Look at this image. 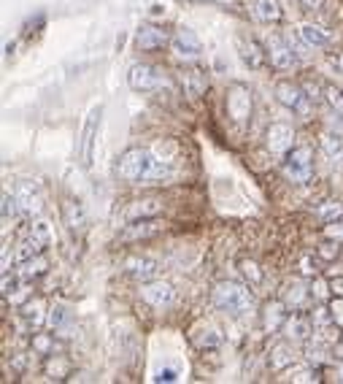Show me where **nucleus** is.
<instances>
[{
    "instance_id": "nucleus-50",
    "label": "nucleus",
    "mask_w": 343,
    "mask_h": 384,
    "mask_svg": "<svg viewBox=\"0 0 343 384\" xmlns=\"http://www.w3.org/2000/svg\"><path fill=\"white\" fill-rule=\"evenodd\" d=\"M332 379L343 382V360H338V366H332Z\"/></svg>"
},
{
    "instance_id": "nucleus-27",
    "label": "nucleus",
    "mask_w": 343,
    "mask_h": 384,
    "mask_svg": "<svg viewBox=\"0 0 343 384\" xmlns=\"http://www.w3.org/2000/svg\"><path fill=\"white\" fill-rule=\"evenodd\" d=\"M163 214V200L160 198H144L133 200L127 209V219H144V216H160Z\"/></svg>"
},
{
    "instance_id": "nucleus-33",
    "label": "nucleus",
    "mask_w": 343,
    "mask_h": 384,
    "mask_svg": "<svg viewBox=\"0 0 343 384\" xmlns=\"http://www.w3.org/2000/svg\"><path fill=\"white\" fill-rule=\"evenodd\" d=\"M68 325H71V311H68V306L57 303L54 308H49V327H52L57 336H65Z\"/></svg>"
},
{
    "instance_id": "nucleus-43",
    "label": "nucleus",
    "mask_w": 343,
    "mask_h": 384,
    "mask_svg": "<svg viewBox=\"0 0 343 384\" xmlns=\"http://www.w3.org/2000/svg\"><path fill=\"white\" fill-rule=\"evenodd\" d=\"M30 233L38 238V241H44L46 246L52 244V231H49V222H44V219H38V222L30 228Z\"/></svg>"
},
{
    "instance_id": "nucleus-21",
    "label": "nucleus",
    "mask_w": 343,
    "mask_h": 384,
    "mask_svg": "<svg viewBox=\"0 0 343 384\" xmlns=\"http://www.w3.org/2000/svg\"><path fill=\"white\" fill-rule=\"evenodd\" d=\"M313 333H316V327H313V320L303 317V314H292V317H286V322H284V336L289 338L292 344L308 341Z\"/></svg>"
},
{
    "instance_id": "nucleus-25",
    "label": "nucleus",
    "mask_w": 343,
    "mask_h": 384,
    "mask_svg": "<svg viewBox=\"0 0 343 384\" xmlns=\"http://www.w3.org/2000/svg\"><path fill=\"white\" fill-rule=\"evenodd\" d=\"M298 38L308 49H325V47H330V33L325 30V28H319V25H311V22L300 25V28H298Z\"/></svg>"
},
{
    "instance_id": "nucleus-51",
    "label": "nucleus",
    "mask_w": 343,
    "mask_h": 384,
    "mask_svg": "<svg viewBox=\"0 0 343 384\" xmlns=\"http://www.w3.org/2000/svg\"><path fill=\"white\" fill-rule=\"evenodd\" d=\"M332 357H335V360H343V344L335 349V352H332Z\"/></svg>"
},
{
    "instance_id": "nucleus-8",
    "label": "nucleus",
    "mask_w": 343,
    "mask_h": 384,
    "mask_svg": "<svg viewBox=\"0 0 343 384\" xmlns=\"http://www.w3.org/2000/svg\"><path fill=\"white\" fill-rule=\"evenodd\" d=\"M170 52L181 62H197L203 57V44H200V38L192 28H179L170 35Z\"/></svg>"
},
{
    "instance_id": "nucleus-47",
    "label": "nucleus",
    "mask_w": 343,
    "mask_h": 384,
    "mask_svg": "<svg viewBox=\"0 0 343 384\" xmlns=\"http://www.w3.org/2000/svg\"><path fill=\"white\" fill-rule=\"evenodd\" d=\"M298 3L303 11H319L325 6V0H298Z\"/></svg>"
},
{
    "instance_id": "nucleus-24",
    "label": "nucleus",
    "mask_w": 343,
    "mask_h": 384,
    "mask_svg": "<svg viewBox=\"0 0 343 384\" xmlns=\"http://www.w3.org/2000/svg\"><path fill=\"white\" fill-rule=\"evenodd\" d=\"M254 19L262 25H276L284 19V8L279 0H254Z\"/></svg>"
},
{
    "instance_id": "nucleus-17",
    "label": "nucleus",
    "mask_w": 343,
    "mask_h": 384,
    "mask_svg": "<svg viewBox=\"0 0 343 384\" xmlns=\"http://www.w3.org/2000/svg\"><path fill=\"white\" fill-rule=\"evenodd\" d=\"M179 78H181V87H184V95L192 98V100H197L200 95H206V90H209V71H203V68H197V65L184 68Z\"/></svg>"
},
{
    "instance_id": "nucleus-41",
    "label": "nucleus",
    "mask_w": 343,
    "mask_h": 384,
    "mask_svg": "<svg viewBox=\"0 0 343 384\" xmlns=\"http://www.w3.org/2000/svg\"><path fill=\"white\" fill-rule=\"evenodd\" d=\"M306 360L313 363V366H322V363H327L330 354L325 352V347L322 344H308V349H306Z\"/></svg>"
},
{
    "instance_id": "nucleus-45",
    "label": "nucleus",
    "mask_w": 343,
    "mask_h": 384,
    "mask_svg": "<svg viewBox=\"0 0 343 384\" xmlns=\"http://www.w3.org/2000/svg\"><path fill=\"white\" fill-rule=\"evenodd\" d=\"M300 265H303V274L306 277H319V260H313V257H303L300 260Z\"/></svg>"
},
{
    "instance_id": "nucleus-22",
    "label": "nucleus",
    "mask_w": 343,
    "mask_h": 384,
    "mask_svg": "<svg viewBox=\"0 0 343 384\" xmlns=\"http://www.w3.org/2000/svg\"><path fill=\"white\" fill-rule=\"evenodd\" d=\"M295 360H298V352H295V347H292L289 338H286L284 344H276L268 354V366H270V371H276V373H279V371L292 368Z\"/></svg>"
},
{
    "instance_id": "nucleus-7",
    "label": "nucleus",
    "mask_w": 343,
    "mask_h": 384,
    "mask_svg": "<svg viewBox=\"0 0 343 384\" xmlns=\"http://www.w3.org/2000/svg\"><path fill=\"white\" fill-rule=\"evenodd\" d=\"M165 84V76L160 68H154L149 62H133L127 71V87L133 93H154Z\"/></svg>"
},
{
    "instance_id": "nucleus-20",
    "label": "nucleus",
    "mask_w": 343,
    "mask_h": 384,
    "mask_svg": "<svg viewBox=\"0 0 343 384\" xmlns=\"http://www.w3.org/2000/svg\"><path fill=\"white\" fill-rule=\"evenodd\" d=\"M286 303L284 301H268L265 306H262V330L265 333H279L284 330V322H286Z\"/></svg>"
},
{
    "instance_id": "nucleus-29",
    "label": "nucleus",
    "mask_w": 343,
    "mask_h": 384,
    "mask_svg": "<svg viewBox=\"0 0 343 384\" xmlns=\"http://www.w3.org/2000/svg\"><path fill=\"white\" fill-rule=\"evenodd\" d=\"M49 271V260H46L44 255H38V257H30V260L19 262V277L25 279V281H33V279H41Z\"/></svg>"
},
{
    "instance_id": "nucleus-23",
    "label": "nucleus",
    "mask_w": 343,
    "mask_h": 384,
    "mask_svg": "<svg viewBox=\"0 0 343 384\" xmlns=\"http://www.w3.org/2000/svg\"><path fill=\"white\" fill-rule=\"evenodd\" d=\"M311 298V284H303V281H289L286 290H284V303L292 308V311H303L308 306Z\"/></svg>"
},
{
    "instance_id": "nucleus-9",
    "label": "nucleus",
    "mask_w": 343,
    "mask_h": 384,
    "mask_svg": "<svg viewBox=\"0 0 343 384\" xmlns=\"http://www.w3.org/2000/svg\"><path fill=\"white\" fill-rule=\"evenodd\" d=\"M141 301L151 306L154 311H165V308L173 306V301H176V290H173V284L170 281H160V279H151V281H144L141 284Z\"/></svg>"
},
{
    "instance_id": "nucleus-46",
    "label": "nucleus",
    "mask_w": 343,
    "mask_h": 384,
    "mask_svg": "<svg viewBox=\"0 0 343 384\" xmlns=\"http://www.w3.org/2000/svg\"><path fill=\"white\" fill-rule=\"evenodd\" d=\"M325 235H327V238H335V241H343V219L341 222H330L327 228H325Z\"/></svg>"
},
{
    "instance_id": "nucleus-28",
    "label": "nucleus",
    "mask_w": 343,
    "mask_h": 384,
    "mask_svg": "<svg viewBox=\"0 0 343 384\" xmlns=\"http://www.w3.org/2000/svg\"><path fill=\"white\" fill-rule=\"evenodd\" d=\"M319 149H322V154H325L327 163H332V165H343V139L341 136L325 133L322 141H319Z\"/></svg>"
},
{
    "instance_id": "nucleus-30",
    "label": "nucleus",
    "mask_w": 343,
    "mask_h": 384,
    "mask_svg": "<svg viewBox=\"0 0 343 384\" xmlns=\"http://www.w3.org/2000/svg\"><path fill=\"white\" fill-rule=\"evenodd\" d=\"M44 249H46L44 241H38V238L30 233V235H28V238L14 249V260L25 262V260H30V257H38V255H44Z\"/></svg>"
},
{
    "instance_id": "nucleus-35",
    "label": "nucleus",
    "mask_w": 343,
    "mask_h": 384,
    "mask_svg": "<svg viewBox=\"0 0 343 384\" xmlns=\"http://www.w3.org/2000/svg\"><path fill=\"white\" fill-rule=\"evenodd\" d=\"M341 252H343L341 241L327 238V235H325V241H322V244L316 246V257H319V260H325V262H335L338 257H341Z\"/></svg>"
},
{
    "instance_id": "nucleus-15",
    "label": "nucleus",
    "mask_w": 343,
    "mask_h": 384,
    "mask_svg": "<svg viewBox=\"0 0 343 384\" xmlns=\"http://www.w3.org/2000/svg\"><path fill=\"white\" fill-rule=\"evenodd\" d=\"M157 271H160V262L151 260V257H141V255H133V257H127V260L122 262V274L127 279H133V281H138V284L151 281V279L157 277Z\"/></svg>"
},
{
    "instance_id": "nucleus-11",
    "label": "nucleus",
    "mask_w": 343,
    "mask_h": 384,
    "mask_svg": "<svg viewBox=\"0 0 343 384\" xmlns=\"http://www.w3.org/2000/svg\"><path fill=\"white\" fill-rule=\"evenodd\" d=\"M236 52H238L240 62H243L249 71H260V68L270 60L268 47H262L254 35H238V38H236Z\"/></svg>"
},
{
    "instance_id": "nucleus-42",
    "label": "nucleus",
    "mask_w": 343,
    "mask_h": 384,
    "mask_svg": "<svg viewBox=\"0 0 343 384\" xmlns=\"http://www.w3.org/2000/svg\"><path fill=\"white\" fill-rule=\"evenodd\" d=\"M181 379V371L176 366H163V368L154 371L151 382H179Z\"/></svg>"
},
{
    "instance_id": "nucleus-48",
    "label": "nucleus",
    "mask_w": 343,
    "mask_h": 384,
    "mask_svg": "<svg viewBox=\"0 0 343 384\" xmlns=\"http://www.w3.org/2000/svg\"><path fill=\"white\" fill-rule=\"evenodd\" d=\"M330 290H332V295H343V279H330Z\"/></svg>"
},
{
    "instance_id": "nucleus-36",
    "label": "nucleus",
    "mask_w": 343,
    "mask_h": 384,
    "mask_svg": "<svg viewBox=\"0 0 343 384\" xmlns=\"http://www.w3.org/2000/svg\"><path fill=\"white\" fill-rule=\"evenodd\" d=\"M322 379V371H319V366H313V363H308L306 360V366H300V368L292 371V382H303V384H313Z\"/></svg>"
},
{
    "instance_id": "nucleus-49",
    "label": "nucleus",
    "mask_w": 343,
    "mask_h": 384,
    "mask_svg": "<svg viewBox=\"0 0 343 384\" xmlns=\"http://www.w3.org/2000/svg\"><path fill=\"white\" fill-rule=\"evenodd\" d=\"M197 3H211V6H230V8H236V6H238V0H197Z\"/></svg>"
},
{
    "instance_id": "nucleus-2",
    "label": "nucleus",
    "mask_w": 343,
    "mask_h": 384,
    "mask_svg": "<svg viewBox=\"0 0 343 384\" xmlns=\"http://www.w3.org/2000/svg\"><path fill=\"white\" fill-rule=\"evenodd\" d=\"M211 301L214 306L230 314V317H246L257 308V298L252 292V284H240V281H216L211 290Z\"/></svg>"
},
{
    "instance_id": "nucleus-32",
    "label": "nucleus",
    "mask_w": 343,
    "mask_h": 384,
    "mask_svg": "<svg viewBox=\"0 0 343 384\" xmlns=\"http://www.w3.org/2000/svg\"><path fill=\"white\" fill-rule=\"evenodd\" d=\"M44 371L52 382H62V379H68V373H71V363H68L62 354H52V357L46 360Z\"/></svg>"
},
{
    "instance_id": "nucleus-31",
    "label": "nucleus",
    "mask_w": 343,
    "mask_h": 384,
    "mask_svg": "<svg viewBox=\"0 0 343 384\" xmlns=\"http://www.w3.org/2000/svg\"><path fill=\"white\" fill-rule=\"evenodd\" d=\"M316 219L319 222H325V225H330V222H341L343 219V203L341 200H325V203H319L316 206Z\"/></svg>"
},
{
    "instance_id": "nucleus-3",
    "label": "nucleus",
    "mask_w": 343,
    "mask_h": 384,
    "mask_svg": "<svg viewBox=\"0 0 343 384\" xmlns=\"http://www.w3.org/2000/svg\"><path fill=\"white\" fill-rule=\"evenodd\" d=\"M224 108H227L230 122L236 124V127H240V130H246V127L252 124V117H254L252 87L243 84V81H230L227 95H224Z\"/></svg>"
},
{
    "instance_id": "nucleus-18",
    "label": "nucleus",
    "mask_w": 343,
    "mask_h": 384,
    "mask_svg": "<svg viewBox=\"0 0 343 384\" xmlns=\"http://www.w3.org/2000/svg\"><path fill=\"white\" fill-rule=\"evenodd\" d=\"M62 225L68 228V233H81L87 228V209L79 198H65L62 200Z\"/></svg>"
},
{
    "instance_id": "nucleus-4",
    "label": "nucleus",
    "mask_w": 343,
    "mask_h": 384,
    "mask_svg": "<svg viewBox=\"0 0 343 384\" xmlns=\"http://www.w3.org/2000/svg\"><path fill=\"white\" fill-rule=\"evenodd\" d=\"M281 173L292 185H308L313 176V149L311 146H292L281 157Z\"/></svg>"
},
{
    "instance_id": "nucleus-16",
    "label": "nucleus",
    "mask_w": 343,
    "mask_h": 384,
    "mask_svg": "<svg viewBox=\"0 0 343 384\" xmlns=\"http://www.w3.org/2000/svg\"><path fill=\"white\" fill-rule=\"evenodd\" d=\"M16 200H19V211L25 216H35L41 214L44 209V195H41V187L33 185V182H22L16 187Z\"/></svg>"
},
{
    "instance_id": "nucleus-44",
    "label": "nucleus",
    "mask_w": 343,
    "mask_h": 384,
    "mask_svg": "<svg viewBox=\"0 0 343 384\" xmlns=\"http://www.w3.org/2000/svg\"><path fill=\"white\" fill-rule=\"evenodd\" d=\"M327 306H330V311H332V320H335V325H338V327H343V295H332Z\"/></svg>"
},
{
    "instance_id": "nucleus-19",
    "label": "nucleus",
    "mask_w": 343,
    "mask_h": 384,
    "mask_svg": "<svg viewBox=\"0 0 343 384\" xmlns=\"http://www.w3.org/2000/svg\"><path fill=\"white\" fill-rule=\"evenodd\" d=\"M22 322L30 327L33 333L35 330H41L44 327V322H49V308H46V301L44 298H28L25 303H22Z\"/></svg>"
},
{
    "instance_id": "nucleus-39",
    "label": "nucleus",
    "mask_w": 343,
    "mask_h": 384,
    "mask_svg": "<svg viewBox=\"0 0 343 384\" xmlns=\"http://www.w3.org/2000/svg\"><path fill=\"white\" fill-rule=\"evenodd\" d=\"M16 211H19V200H16V195H11V192H3L0 216H3V225H6V228H8V222L16 216Z\"/></svg>"
},
{
    "instance_id": "nucleus-34",
    "label": "nucleus",
    "mask_w": 343,
    "mask_h": 384,
    "mask_svg": "<svg viewBox=\"0 0 343 384\" xmlns=\"http://www.w3.org/2000/svg\"><path fill=\"white\" fill-rule=\"evenodd\" d=\"M54 336L57 333H35L33 336V352L35 354H46V357H52V354H57V344H54Z\"/></svg>"
},
{
    "instance_id": "nucleus-26",
    "label": "nucleus",
    "mask_w": 343,
    "mask_h": 384,
    "mask_svg": "<svg viewBox=\"0 0 343 384\" xmlns=\"http://www.w3.org/2000/svg\"><path fill=\"white\" fill-rule=\"evenodd\" d=\"M192 344L197 349H216L222 347V333L209 322H200L192 330Z\"/></svg>"
},
{
    "instance_id": "nucleus-5",
    "label": "nucleus",
    "mask_w": 343,
    "mask_h": 384,
    "mask_svg": "<svg viewBox=\"0 0 343 384\" xmlns=\"http://www.w3.org/2000/svg\"><path fill=\"white\" fill-rule=\"evenodd\" d=\"M103 103L90 108V114L84 117L81 124V136H79V163L84 168H92L95 163V149H98V136H100V122H103Z\"/></svg>"
},
{
    "instance_id": "nucleus-14",
    "label": "nucleus",
    "mask_w": 343,
    "mask_h": 384,
    "mask_svg": "<svg viewBox=\"0 0 343 384\" xmlns=\"http://www.w3.org/2000/svg\"><path fill=\"white\" fill-rule=\"evenodd\" d=\"M163 47H170V33L157 25H141L135 30V49L138 52H157Z\"/></svg>"
},
{
    "instance_id": "nucleus-6",
    "label": "nucleus",
    "mask_w": 343,
    "mask_h": 384,
    "mask_svg": "<svg viewBox=\"0 0 343 384\" xmlns=\"http://www.w3.org/2000/svg\"><path fill=\"white\" fill-rule=\"evenodd\" d=\"M273 98H276V100H279L286 111L298 114L300 120H311V111H313L311 95L306 93L300 84L289 81V78L276 81V87H273Z\"/></svg>"
},
{
    "instance_id": "nucleus-40",
    "label": "nucleus",
    "mask_w": 343,
    "mask_h": 384,
    "mask_svg": "<svg viewBox=\"0 0 343 384\" xmlns=\"http://www.w3.org/2000/svg\"><path fill=\"white\" fill-rule=\"evenodd\" d=\"M330 295H332L330 281H325L322 277H313L311 279V298L313 301H330Z\"/></svg>"
},
{
    "instance_id": "nucleus-13",
    "label": "nucleus",
    "mask_w": 343,
    "mask_h": 384,
    "mask_svg": "<svg viewBox=\"0 0 343 384\" xmlns=\"http://www.w3.org/2000/svg\"><path fill=\"white\" fill-rule=\"evenodd\" d=\"M265 146H268L270 154L284 157V154L295 146V130H292V124H286V122L270 124L268 133H265Z\"/></svg>"
},
{
    "instance_id": "nucleus-52",
    "label": "nucleus",
    "mask_w": 343,
    "mask_h": 384,
    "mask_svg": "<svg viewBox=\"0 0 343 384\" xmlns=\"http://www.w3.org/2000/svg\"><path fill=\"white\" fill-rule=\"evenodd\" d=\"M338 68H341V71H343V54H341V57H338Z\"/></svg>"
},
{
    "instance_id": "nucleus-10",
    "label": "nucleus",
    "mask_w": 343,
    "mask_h": 384,
    "mask_svg": "<svg viewBox=\"0 0 343 384\" xmlns=\"http://www.w3.org/2000/svg\"><path fill=\"white\" fill-rule=\"evenodd\" d=\"M165 231V222L160 216H144V219H130V225H124L120 233V241L133 244V241H146Z\"/></svg>"
},
{
    "instance_id": "nucleus-12",
    "label": "nucleus",
    "mask_w": 343,
    "mask_h": 384,
    "mask_svg": "<svg viewBox=\"0 0 343 384\" xmlns=\"http://www.w3.org/2000/svg\"><path fill=\"white\" fill-rule=\"evenodd\" d=\"M265 47H268V57H270V65H273V68H279V71H292V68H298L300 65L298 52L292 49V44H286V41L279 38V35H270Z\"/></svg>"
},
{
    "instance_id": "nucleus-37",
    "label": "nucleus",
    "mask_w": 343,
    "mask_h": 384,
    "mask_svg": "<svg viewBox=\"0 0 343 384\" xmlns=\"http://www.w3.org/2000/svg\"><path fill=\"white\" fill-rule=\"evenodd\" d=\"M238 271L249 279V284H252V287H260V284H262V279H265L262 277V271H260V265H257L254 260H249V257H240Z\"/></svg>"
},
{
    "instance_id": "nucleus-38",
    "label": "nucleus",
    "mask_w": 343,
    "mask_h": 384,
    "mask_svg": "<svg viewBox=\"0 0 343 384\" xmlns=\"http://www.w3.org/2000/svg\"><path fill=\"white\" fill-rule=\"evenodd\" d=\"M325 100H327V106L335 111V117H343V93L335 87V84H325Z\"/></svg>"
},
{
    "instance_id": "nucleus-1",
    "label": "nucleus",
    "mask_w": 343,
    "mask_h": 384,
    "mask_svg": "<svg viewBox=\"0 0 343 384\" xmlns=\"http://www.w3.org/2000/svg\"><path fill=\"white\" fill-rule=\"evenodd\" d=\"M117 173L130 185H168L173 182L176 168L170 165V160H163L151 149H141V146H130L117 157Z\"/></svg>"
}]
</instances>
